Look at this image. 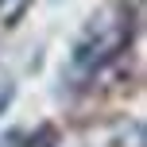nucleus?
I'll list each match as a JSON object with an SVG mask.
<instances>
[{
    "mask_svg": "<svg viewBox=\"0 0 147 147\" xmlns=\"http://www.w3.org/2000/svg\"><path fill=\"white\" fill-rule=\"evenodd\" d=\"M132 35V23L120 8H105L101 16H93L85 27V35L74 47V66L78 70H97L101 62H109Z\"/></svg>",
    "mask_w": 147,
    "mask_h": 147,
    "instance_id": "nucleus-1",
    "label": "nucleus"
}]
</instances>
